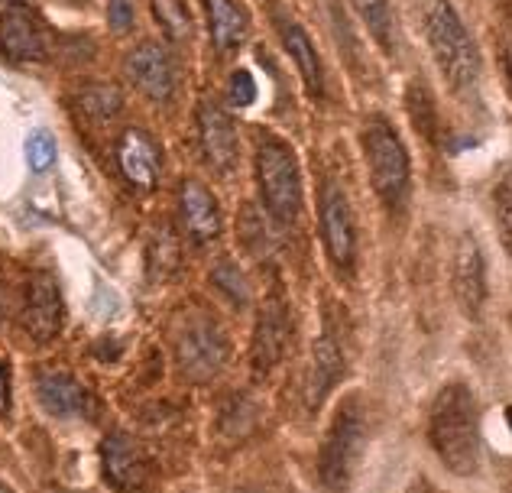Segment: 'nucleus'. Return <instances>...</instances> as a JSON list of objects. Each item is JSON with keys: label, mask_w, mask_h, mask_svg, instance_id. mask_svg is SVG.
I'll return each instance as SVG.
<instances>
[{"label": "nucleus", "mask_w": 512, "mask_h": 493, "mask_svg": "<svg viewBox=\"0 0 512 493\" xmlns=\"http://www.w3.org/2000/svg\"><path fill=\"white\" fill-rule=\"evenodd\" d=\"M211 279H214V286H218L231 302H237V305L247 302V279H244V273H240L231 260H224V263L214 266Z\"/></svg>", "instance_id": "26"}, {"label": "nucleus", "mask_w": 512, "mask_h": 493, "mask_svg": "<svg viewBox=\"0 0 512 493\" xmlns=\"http://www.w3.org/2000/svg\"><path fill=\"white\" fill-rule=\"evenodd\" d=\"M7 412H10V373L4 361H0V416H7Z\"/></svg>", "instance_id": "29"}, {"label": "nucleus", "mask_w": 512, "mask_h": 493, "mask_svg": "<svg viewBox=\"0 0 512 493\" xmlns=\"http://www.w3.org/2000/svg\"><path fill=\"white\" fill-rule=\"evenodd\" d=\"M428 438L451 474L470 477L480 464V419L470 386L448 383L428 416Z\"/></svg>", "instance_id": "1"}, {"label": "nucleus", "mask_w": 512, "mask_h": 493, "mask_svg": "<svg viewBox=\"0 0 512 493\" xmlns=\"http://www.w3.org/2000/svg\"><path fill=\"white\" fill-rule=\"evenodd\" d=\"M493 211H496V228H500V241L512 257V169L496 182L493 189Z\"/></svg>", "instance_id": "24"}, {"label": "nucleus", "mask_w": 512, "mask_h": 493, "mask_svg": "<svg viewBox=\"0 0 512 493\" xmlns=\"http://www.w3.org/2000/svg\"><path fill=\"white\" fill-rule=\"evenodd\" d=\"M0 493H13V490H10V487H7L4 481H0Z\"/></svg>", "instance_id": "34"}, {"label": "nucleus", "mask_w": 512, "mask_h": 493, "mask_svg": "<svg viewBox=\"0 0 512 493\" xmlns=\"http://www.w3.org/2000/svg\"><path fill=\"white\" fill-rule=\"evenodd\" d=\"M0 49H4L13 62L46 59V33H43V26H39L36 13L26 4L7 7V13L0 17Z\"/></svg>", "instance_id": "12"}, {"label": "nucleus", "mask_w": 512, "mask_h": 493, "mask_svg": "<svg viewBox=\"0 0 512 493\" xmlns=\"http://www.w3.org/2000/svg\"><path fill=\"white\" fill-rule=\"evenodd\" d=\"M78 108L91 121H111V117L124 108V98L114 85H91L78 95Z\"/></svg>", "instance_id": "22"}, {"label": "nucleus", "mask_w": 512, "mask_h": 493, "mask_svg": "<svg viewBox=\"0 0 512 493\" xmlns=\"http://www.w3.org/2000/svg\"><path fill=\"white\" fill-rule=\"evenodd\" d=\"M36 396L49 416L56 419H94L98 416V399L88 386L65 370H49L36 380Z\"/></svg>", "instance_id": "9"}, {"label": "nucleus", "mask_w": 512, "mask_h": 493, "mask_svg": "<svg viewBox=\"0 0 512 493\" xmlns=\"http://www.w3.org/2000/svg\"><path fill=\"white\" fill-rule=\"evenodd\" d=\"M279 36H282V43H286L292 62L299 65V75H302L305 88L312 91V95H321V88H325V78H321V59H318V52L312 46V39H308V33L302 30L299 23L282 20L279 23Z\"/></svg>", "instance_id": "20"}, {"label": "nucleus", "mask_w": 512, "mask_h": 493, "mask_svg": "<svg viewBox=\"0 0 512 493\" xmlns=\"http://www.w3.org/2000/svg\"><path fill=\"white\" fill-rule=\"evenodd\" d=\"M10 7H17V4H30V0H7Z\"/></svg>", "instance_id": "32"}, {"label": "nucleus", "mask_w": 512, "mask_h": 493, "mask_svg": "<svg viewBox=\"0 0 512 493\" xmlns=\"http://www.w3.org/2000/svg\"><path fill=\"white\" fill-rule=\"evenodd\" d=\"M454 296L461 312L467 318H477L483 309V299H487V273H483V253L477 247V241L470 234L461 237L454 253Z\"/></svg>", "instance_id": "13"}, {"label": "nucleus", "mask_w": 512, "mask_h": 493, "mask_svg": "<svg viewBox=\"0 0 512 493\" xmlns=\"http://www.w3.org/2000/svg\"><path fill=\"white\" fill-rule=\"evenodd\" d=\"M205 13H208V30H211L214 49L231 52L244 43L247 13L240 10L234 0H205Z\"/></svg>", "instance_id": "19"}, {"label": "nucleus", "mask_w": 512, "mask_h": 493, "mask_svg": "<svg viewBox=\"0 0 512 493\" xmlns=\"http://www.w3.org/2000/svg\"><path fill=\"white\" fill-rule=\"evenodd\" d=\"M321 237H325L328 257L338 270H354L357 260V228H354V211H350L344 192L338 185H325L321 195Z\"/></svg>", "instance_id": "7"}, {"label": "nucleus", "mask_w": 512, "mask_h": 493, "mask_svg": "<svg viewBox=\"0 0 512 493\" xmlns=\"http://www.w3.org/2000/svg\"><path fill=\"white\" fill-rule=\"evenodd\" d=\"M153 13H156V23L163 26V33L169 39H175V43L192 39L195 26H192V17H188L185 0H153Z\"/></svg>", "instance_id": "23"}, {"label": "nucleus", "mask_w": 512, "mask_h": 493, "mask_svg": "<svg viewBox=\"0 0 512 493\" xmlns=\"http://www.w3.org/2000/svg\"><path fill=\"white\" fill-rule=\"evenodd\" d=\"M111 26L117 33H124L133 26V7L130 0H111Z\"/></svg>", "instance_id": "28"}, {"label": "nucleus", "mask_w": 512, "mask_h": 493, "mask_svg": "<svg viewBox=\"0 0 512 493\" xmlns=\"http://www.w3.org/2000/svg\"><path fill=\"white\" fill-rule=\"evenodd\" d=\"M227 101H231L234 108H250L256 101V82L247 69H237L231 75V82H227Z\"/></svg>", "instance_id": "27"}, {"label": "nucleus", "mask_w": 512, "mask_h": 493, "mask_svg": "<svg viewBox=\"0 0 512 493\" xmlns=\"http://www.w3.org/2000/svg\"><path fill=\"white\" fill-rule=\"evenodd\" d=\"M256 182L269 215L276 224H292L302 208V179H299V159L286 143L276 137H266L256 146Z\"/></svg>", "instance_id": "5"}, {"label": "nucleus", "mask_w": 512, "mask_h": 493, "mask_svg": "<svg viewBox=\"0 0 512 493\" xmlns=\"http://www.w3.org/2000/svg\"><path fill=\"white\" fill-rule=\"evenodd\" d=\"M360 140H363V156H367V169H370V182L376 195H380L389 208H399L409 195L412 166H409V153H406V146H402L396 127L389 124L386 117H370Z\"/></svg>", "instance_id": "4"}, {"label": "nucleus", "mask_w": 512, "mask_h": 493, "mask_svg": "<svg viewBox=\"0 0 512 493\" xmlns=\"http://www.w3.org/2000/svg\"><path fill=\"white\" fill-rule=\"evenodd\" d=\"M503 65H506V78H509V88H512V46L503 52Z\"/></svg>", "instance_id": "30"}, {"label": "nucleus", "mask_w": 512, "mask_h": 493, "mask_svg": "<svg viewBox=\"0 0 512 493\" xmlns=\"http://www.w3.org/2000/svg\"><path fill=\"white\" fill-rule=\"evenodd\" d=\"M234 493H263V490H253V487H240V490H234Z\"/></svg>", "instance_id": "31"}, {"label": "nucleus", "mask_w": 512, "mask_h": 493, "mask_svg": "<svg viewBox=\"0 0 512 493\" xmlns=\"http://www.w3.org/2000/svg\"><path fill=\"white\" fill-rule=\"evenodd\" d=\"M289 348V312L286 302L279 296L266 299L260 309V325H256V338H253V370L269 373Z\"/></svg>", "instance_id": "14"}, {"label": "nucleus", "mask_w": 512, "mask_h": 493, "mask_svg": "<svg viewBox=\"0 0 512 493\" xmlns=\"http://www.w3.org/2000/svg\"><path fill=\"white\" fill-rule=\"evenodd\" d=\"M117 166L124 179L137 189L150 192L159 179V146L146 130H127L117 143Z\"/></svg>", "instance_id": "16"}, {"label": "nucleus", "mask_w": 512, "mask_h": 493, "mask_svg": "<svg viewBox=\"0 0 512 493\" xmlns=\"http://www.w3.org/2000/svg\"><path fill=\"white\" fill-rule=\"evenodd\" d=\"M363 445H367V419H363L357 399H347L334 412L331 429L325 435V442H321L318 484L328 493H344L350 481H354Z\"/></svg>", "instance_id": "3"}, {"label": "nucleus", "mask_w": 512, "mask_h": 493, "mask_svg": "<svg viewBox=\"0 0 512 493\" xmlns=\"http://www.w3.org/2000/svg\"><path fill=\"white\" fill-rule=\"evenodd\" d=\"M23 153H26V163H30L33 172H46L52 169V163H56V137H52L49 130H33L30 137H26V146H23Z\"/></svg>", "instance_id": "25"}, {"label": "nucleus", "mask_w": 512, "mask_h": 493, "mask_svg": "<svg viewBox=\"0 0 512 493\" xmlns=\"http://www.w3.org/2000/svg\"><path fill=\"white\" fill-rule=\"evenodd\" d=\"M354 10L380 49L393 52V7H389V0H354Z\"/></svg>", "instance_id": "21"}, {"label": "nucleus", "mask_w": 512, "mask_h": 493, "mask_svg": "<svg viewBox=\"0 0 512 493\" xmlns=\"http://www.w3.org/2000/svg\"><path fill=\"white\" fill-rule=\"evenodd\" d=\"M101 468L117 493H140L150 484V458L124 432L107 435L101 442Z\"/></svg>", "instance_id": "8"}, {"label": "nucleus", "mask_w": 512, "mask_h": 493, "mask_svg": "<svg viewBox=\"0 0 512 493\" xmlns=\"http://www.w3.org/2000/svg\"><path fill=\"white\" fill-rule=\"evenodd\" d=\"M506 422H509V429H512V406L506 409Z\"/></svg>", "instance_id": "33"}, {"label": "nucleus", "mask_w": 512, "mask_h": 493, "mask_svg": "<svg viewBox=\"0 0 512 493\" xmlns=\"http://www.w3.org/2000/svg\"><path fill=\"white\" fill-rule=\"evenodd\" d=\"M198 137L201 153H205L208 166L218 172H231L237 166V130L218 104L205 101L198 108Z\"/></svg>", "instance_id": "15"}, {"label": "nucleus", "mask_w": 512, "mask_h": 493, "mask_svg": "<svg viewBox=\"0 0 512 493\" xmlns=\"http://www.w3.org/2000/svg\"><path fill=\"white\" fill-rule=\"evenodd\" d=\"M179 211L185 231L195 237L198 244H208L221 234V211L214 195L208 192V185H201L198 179H185L179 189Z\"/></svg>", "instance_id": "17"}, {"label": "nucleus", "mask_w": 512, "mask_h": 493, "mask_svg": "<svg viewBox=\"0 0 512 493\" xmlns=\"http://www.w3.org/2000/svg\"><path fill=\"white\" fill-rule=\"evenodd\" d=\"M425 36L444 82L457 91L474 88L480 75V52L448 0H428L425 4Z\"/></svg>", "instance_id": "2"}, {"label": "nucleus", "mask_w": 512, "mask_h": 493, "mask_svg": "<svg viewBox=\"0 0 512 493\" xmlns=\"http://www.w3.org/2000/svg\"><path fill=\"white\" fill-rule=\"evenodd\" d=\"M127 75L150 101H169L175 91L172 56L159 43H140L127 56Z\"/></svg>", "instance_id": "11"}, {"label": "nucleus", "mask_w": 512, "mask_h": 493, "mask_svg": "<svg viewBox=\"0 0 512 493\" xmlns=\"http://www.w3.org/2000/svg\"><path fill=\"white\" fill-rule=\"evenodd\" d=\"M227 354H231V344L211 322L188 325L179 338V348H175L179 367L188 380H211L227 364Z\"/></svg>", "instance_id": "6"}, {"label": "nucleus", "mask_w": 512, "mask_h": 493, "mask_svg": "<svg viewBox=\"0 0 512 493\" xmlns=\"http://www.w3.org/2000/svg\"><path fill=\"white\" fill-rule=\"evenodd\" d=\"M344 373V357L341 348L334 344V338H318L312 351V364H308V380H305V399L308 406H318L321 399L331 393V386L341 380Z\"/></svg>", "instance_id": "18"}, {"label": "nucleus", "mask_w": 512, "mask_h": 493, "mask_svg": "<svg viewBox=\"0 0 512 493\" xmlns=\"http://www.w3.org/2000/svg\"><path fill=\"white\" fill-rule=\"evenodd\" d=\"M62 318H65V305H62L59 283L49 273H36L30 279V289H26V302H23L26 335L46 344L62 331Z\"/></svg>", "instance_id": "10"}]
</instances>
